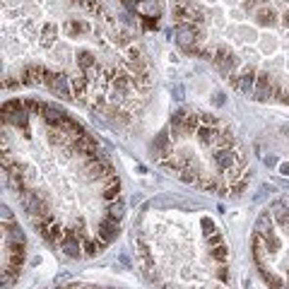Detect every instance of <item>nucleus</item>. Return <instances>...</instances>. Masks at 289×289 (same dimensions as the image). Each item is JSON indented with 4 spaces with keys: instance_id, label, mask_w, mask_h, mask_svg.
<instances>
[{
    "instance_id": "f257e3e1",
    "label": "nucleus",
    "mask_w": 289,
    "mask_h": 289,
    "mask_svg": "<svg viewBox=\"0 0 289 289\" xmlns=\"http://www.w3.org/2000/svg\"><path fill=\"white\" fill-rule=\"evenodd\" d=\"M275 92H277V82L270 77V72H258V77H256V89H253V96H256L258 101H265V99L275 96Z\"/></svg>"
},
{
    "instance_id": "f03ea898",
    "label": "nucleus",
    "mask_w": 289,
    "mask_h": 289,
    "mask_svg": "<svg viewBox=\"0 0 289 289\" xmlns=\"http://www.w3.org/2000/svg\"><path fill=\"white\" fill-rule=\"evenodd\" d=\"M46 85L51 87V92L56 94V96H60V99H70L72 96V80H68L63 72H51V77H48V82Z\"/></svg>"
},
{
    "instance_id": "7ed1b4c3",
    "label": "nucleus",
    "mask_w": 289,
    "mask_h": 289,
    "mask_svg": "<svg viewBox=\"0 0 289 289\" xmlns=\"http://www.w3.org/2000/svg\"><path fill=\"white\" fill-rule=\"evenodd\" d=\"M24 210H27L31 217H44L46 215V200H44V193L39 191H29L24 193Z\"/></svg>"
},
{
    "instance_id": "20e7f679",
    "label": "nucleus",
    "mask_w": 289,
    "mask_h": 289,
    "mask_svg": "<svg viewBox=\"0 0 289 289\" xmlns=\"http://www.w3.org/2000/svg\"><path fill=\"white\" fill-rule=\"evenodd\" d=\"M173 36H176V44L181 48H193L195 41H198V29L193 27V24H178Z\"/></svg>"
},
{
    "instance_id": "39448f33",
    "label": "nucleus",
    "mask_w": 289,
    "mask_h": 289,
    "mask_svg": "<svg viewBox=\"0 0 289 289\" xmlns=\"http://www.w3.org/2000/svg\"><path fill=\"white\" fill-rule=\"evenodd\" d=\"M256 77H258V72L251 70V68H246L239 77H234V87H236L239 92H243V94H251L253 87H256Z\"/></svg>"
},
{
    "instance_id": "423d86ee",
    "label": "nucleus",
    "mask_w": 289,
    "mask_h": 289,
    "mask_svg": "<svg viewBox=\"0 0 289 289\" xmlns=\"http://www.w3.org/2000/svg\"><path fill=\"white\" fill-rule=\"evenodd\" d=\"M215 65L224 72V75H229L234 68H239V60L236 56H231L229 51H224V48H217V56H215Z\"/></svg>"
},
{
    "instance_id": "0eeeda50",
    "label": "nucleus",
    "mask_w": 289,
    "mask_h": 289,
    "mask_svg": "<svg viewBox=\"0 0 289 289\" xmlns=\"http://www.w3.org/2000/svg\"><path fill=\"white\" fill-rule=\"evenodd\" d=\"M270 212H272V217H275V222L280 224V227H289V205L285 200H275L272 202V207H270Z\"/></svg>"
},
{
    "instance_id": "6e6552de",
    "label": "nucleus",
    "mask_w": 289,
    "mask_h": 289,
    "mask_svg": "<svg viewBox=\"0 0 289 289\" xmlns=\"http://www.w3.org/2000/svg\"><path fill=\"white\" fill-rule=\"evenodd\" d=\"M39 114L44 116V120H48V125H53V128H60V125L68 120V116L63 114V111L48 109V106H39Z\"/></svg>"
},
{
    "instance_id": "1a4fd4ad",
    "label": "nucleus",
    "mask_w": 289,
    "mask_h": 289,
    "mask_svg": "<svg viewBox=\"0 0 289 289\" xmlns=\"http://www.w3.org/2000/svg\"><path fill=\"white\" fill-rule=\"evenodd\" d=\"M116 236H118V222H116V219H109V222H101V224H99V239H101L106 246L114 241Z\"/></svg>"
},
{
    "instance_id": "9d476101",
    "label": "nucleus",
    "mask_w": 289,
    "mask_h": 289,
    "mask_svg": "<svg viewBox=\"0 0 289 289\" xmlns=\"http://www.w3.org/2000/svg\"><path fill=\"white\" fill-rule=\"evenodd\" d=\"M75 149H77L82 157H89V159H92V157L96 154V143H94L89 135H82V138L75 140Z\"/></svg>"
},
{
    "instance_id": "9b49d317",
    "label": "nucleus",
    "mask_w": 289,
    "mask_h": 289,
    "mask_svg": "<svg viewBox=\"0 0 289 289\" xmlns=\"http://www.w3.org/2000/svg\"><path fill=\"white\" fill-rule=\"evenodd\" d=\"M256 234H263V236L275 234V229H272V212H260L258 222H256Z\"/></svg>"
},
{
    "instance_id": "f8f14e48",
    "label": "nucleus",
    "mask_w": 289,
    "mask_h": 289,
    "mask_svg": "<svg viewBox=\"0 0 289 289\" xmlns=\"http://www.w3.org/2000/svg\"><path fill=\"white\" fill-rule=\"evenodd\" d=\"M260 275H263L265 285L270 289H287L285 287V280H282L277 272H272V270H267V267H260Z\"/></svg>"
},
{
    "instance_id": "ddd939ff",
    "label": "nucleus",
    "mask_w": 289,
    "mask_h": 289,
    "mask_svg": "<svg viewBox=\"0 0 289 289\" xmlns=\"http://www.w3.org/2000/svg\"><path fill=\"white\" fill-rule=\"evenodd\" d=\"M138 12L147 17V20H152V17H157L159 15V2L157 0H140L138 2Z\"/></svg>"
},
{
    "instance_id": "4468645a",
    "label": "nucleus",
    "mask_w": 289,
    "mask_h": 289,
    "mask_svg": "<svg viewBox=\"0 0 289 289\" xmlns=\"http://www.w3.org/2000/svg\"><path fill=\"white\" fill-rule=\"evenodd\" d=\"M109 217L116 219V222H120L123 217H125V202L123 200H116L111 207H109Z\"/></svg>"
},
{
    "instance_id": "2eb2a0df",
    "label": "nucleus",
    "mask_w": 289,
    "mask_h": 289,
    "mask_svg": "<svg viewBox=\"0 0 289 289\" xmlns=\"http://www.w3.org/2000/svg\"><path fill=\"white\" fill-rule=\"evenodd\" d=\"M210 256L212 260L219 265V263H227V243H219V246H212L210 248Z\"/></svg>"
},
{
    "instance_id": "dca6fc26",
    "label": "nucleus",
    "mask_w": 289,
    "mask_h": 289,
    "mask_svg": "<svg viewBox=\"0 0 289 289\" xmlns=\"http://www.w3.org/2000/svg\"><path fill=\"white\" fill-rule=\"evenodd\" d=\"M118 193H120V181H118V178H114V181H111V183H109V186H106V188L101 191L104 200H114Z\"/></svg>"
},
{
    "instance_id": "f3484780",
    "label": "nucleus",
    "mask_w": 289,
    "mask_h": 289,
    "mask_svg": "<svg viewBox=\"0 0 289 289\" xmlns=\"http://www.w3.org/2000/svg\"><path fill=\"white\" fill-rule=\"evenodd\" d=\"M215 277H217V282H219V285H227V282H229V270H227V263H219V265L215 267Z\"/></svg>"
},
{
    "instance_id": "a211bd4d",
    "label": "nucleus",
    "mask_w": 289,
    "mask_h": 289,
    "mask_svg": "<svg viewBox=\"0 0 289 289\" xmlns=\"http://www.w3.org/2000/svg\"><path fill=\"white\" fill-rule=\"evenodd\" d=\"M104 246H106V243H104L101 239H94V241H89V239H87L85 243H82V248H85V253H89V256H94V253H96L99 248H104Z\"/></svg>"
},
{
    "instance_id": "6ab92c4d",
    "label": "nucleus",
    "mask_w": 289,
    "mask_h": 289,
    "mask_svg": "<svg viewBox=\"0 0 289 289\" xmlns=\"http://www.w3.org/2000/svg\"><path fill=\"white\" fill-rule=\"evenodd\" d=\"M258 20H260V24H272V22L277 20V15H275V10L263 7V10H260V15H258Z\"/></svg>"
},
{
    "instance_id": "aec40b11",
    "label": "nucleus",
    "mask_w": 289,
    "mask_h": 289,
    "mask_svg": "<svg viewBox=\"0 0 289 289\" xmlns=\"http://www.w3.org/2000/svg\"><path fill=\"white\" fill-rule=\"evenodd\" d=\"M68 27H70V34H75V36H77V34H82V31H85V24H82V22H77V20H70V22H68Z\"/></svg>"
},
{
    "instance_id": "412c9836",
    "label": "nucleus",
    "mask_w": 289,
    "mask_h": 289,
    "mask_svg": "<svg viewBox=\"0 0 289 289\" xmlns=\"http://www.w3.org/2000/svg\"><path fill=\"white\" fill-rule=\"evenodd\" d=\"M202 231H205V234H212V231H215V224H212V219H210V217H205V219H202Z\"/></svg>"
},
{
    "instance_id": "4be33fe9",
    "label": "nucleus",
    "mask_w": 289,
    "mask_h": 289,
    "mask_svg": "<svg viewBox=\"0 0 289 289\" xmlns=\"http://www.w3.org/2000/svg\"><path fill=\"white\" fill-rule=\"evenodd\" d=\"M219 243H224V239H222L219 234H212V239H210V248H212V246H219Z\"/></svg>"
},
{
    "instance_id": "5701e85b",
    "label": "nucleus",
    "mask_w": 289,
    "mask_h": 289,
    "mask_svg": "<svg viewBox=\"0 0 289 289\" xmlns=\"http://www.w3.org/2000/svg\"><path fill=\"white\" fill-rule=\"evenodd\" d=\"M143 27H144V29H154V22H152V20H147V17H144V20H143Z\"/></svg>"
},
{
    "instance_id": "b1692460",
    "label": "nucleus",
    "mask_w": 289,
    "mask_h": 289,
    "mask_svg": "<svg viewBox=\"0 0 289 289\" xmlns=\"http://www.w3.org/2000/svg\"><path fill=\"white\" fill-rule=\"evenodd\" d=\"M280 171L285 173V176H289V164H282V167H280Z\"/></svg>"
},
{
    "instance_id": "393cba45",
    "label": "nucleus",
    "mask_w": 289,
    "mask_h": 289,
    "mask_svg": "<svg viewBox=\"0 0 289 289\" xmlns=\"http://www.w3.org/2000/svg\"><path fill=\"white\" fill-rule=\"evenodd\" d=\"M285 24H287V27H289V12H287V15H285Z\"/></svg>"
},
{
    "instance_id": "a878e982",
    "label": "nucleus",
    "mask_w": 289,
    "mask_h": 289,
    "mask_svg": "<svg viewBox=\"0 0 289 289\" xmlns=\"http://www.w3.org/2000/svg\"><path fill=\"white\" fill-rule=\"evenodd\" d=\"M167 289H171V287H167Z\"/></svg>"
}]
</instances>
